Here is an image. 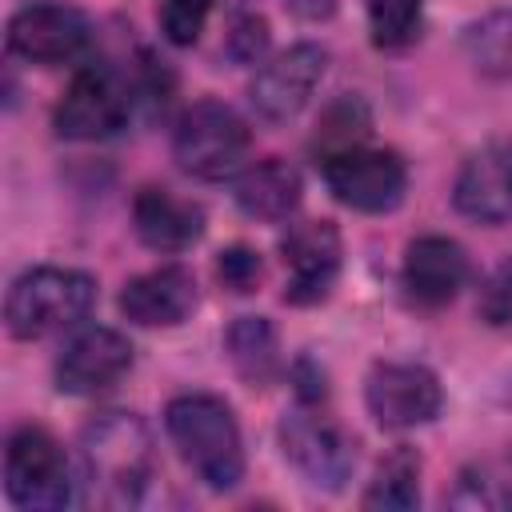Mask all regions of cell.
Here are the masks:
<instances>
[{"mask_svg":"<svg viewBox=\"0 0 512 512\" xmlns=\"http://www.w3.org/2000/svg\"><path fill=\"white\" fill-rule=\"evenodd\" d=\"M84 488L92 504L132 508L156 476V444L136 412H104L80 432Z\"/></svg>","mask_w":512,"mask_h":512,"instance_id":"1","label":"cell"},{"mask_svg":"<svg viewBox=\"0 0 512 512\" xmlns=\"http://www.w3.org/2000/svg\"><path fill=\"white\" fill-rule=\"evenodd\" d=\"M168 440L176 444L180 460L216 492H228L244 476V440L232 408L212 392H184L172 396L164 408Z\"/></svg>","mask_w":512,"mask_h":512,"instance_id":"2","label":"cell"},{"mask_svg":"<svg viewBox=\"0 0 512 512\" xmlns=\"http://www.w3.org/2000/svg\"><path fill=\"white\" fill-rule=\"evenodd\" d=\"M96 300V280L76 268H28L12 280L4 300V324L16 340H40L72 328L88 316Z\"/></svg>","mask_w":512,"mask_h":512,"instance_id":"3","label":"cell"},{"mask_svg":"<svg viewBox=\"0 0 512 512\" xmlns=\"http://www.w3.org/2000/svg\"><path fill=\"white\" fill-rule=\"evenodd\" d=\"M4 492L24 512H56L76 500V476L60 448V440L40 428L24 424L8 436L4 448Z\"/></svg>","mask_w":512,"mask_h":512,"instance_id":"4","label":"cell"},{"mask_svg":"<svg viewBox=\"0 0 512 512\" xmlns=\"http://www.w3.org/2000/svg\"><path fill=\"white\" fill-rule=\"evenodd\" d=\"M252 132L244 116L220 100H196L180 112L172 132V156L176 164L196 180H224L236 176L248 160Z\"/></svg>","mask_w":512,"mask_h":512,"instance_id":"5","label":"cell"},{"mask_svg":"<svg viewBox=\"0 0 512 512\" xmlns=\"http://www.w3.org/2000/svg\"><path fill=\"white\" fill-rule=\"evenodd\" d=\"M280 444L292 468L324 492H340L356 468V440L324 412V400H300L280 424Z\"/></svg>","mask_w":512,"mask_h":512,"instance_id":"6","label":"cell"},{"mask_svg":"<svg viewBox=\"0 0 512 512\" xmlns=\"http://www.w3.org/2000/svg\"><path fill=\"white\" fill-rule=\"evenodd\" d=\"M128 116H132L128 80L112 64L92 60L68 80L52 112V124H56V136L64 140H108L128 124Z\"/></svg>","mask_w":512,"mask_h":512,"instance_id":"7","label":"cell"},{"mask_svg":"<svg viewBox=\"0 0 512 512\" xmlns=\"http://www.w3.org/2000/svg\"><path fill=\"white\" fill-rule=\"evenodd\" d=\"M92 48V20L64 0H32L8 20V52L36 64H76Z\"/></svg>","mask_w":512,"mask_h":512,"instance_id":"8","label":"cell"},{"mask_svg":"<svg viewBox=\"0 0 512 512\" xmlns=\"http://www.w3.org/2000/svg\"><path fill=\"white\" fill-rule=\"evenodd\" d=\"M328 192L352 212H392L408 192V164L392 148H348L320 164Z\"/></svg>","mask_w":512,"mask_h":512,"instance_id":"9","label":"cell"},{"mask_svg":"<svg viewBox=\"0 0 512 512\" xmlns=\"http://www.w3.org/2000/svg\"><path fill=\"white\" fill-rule=\"evenodd\" d=\"M364 404L380 428L404 432V428H420V424L436 420V412L444 404V388H440L436 372L424 364L380 360V364H372V372L364 380Z\"/></svg>","mask_w":512,"mask_h":512,"instance_id":"10","label":"cell"},{"mask_svg":"<svg viewBox=\"0 0 512 512\" xmlns=\"http://www.w3.org/2000/svg\"><path fill=\"white\" fill-rule=\"evenodd\" d=\"M328 68V52L320 44H292L280 56H272L248 88V100L256 108V116H264L268 124H284L292 116L304 112V104L312 100L316 84L324 80Z\"/></svg>","mask_w":512,"mask_h":512,"instance_id":"11","label":"cell"},{"mask_svg":"<svg viewBox=\"0 0 512 512\" xmlns=\"http://www.w3.org/2000/svg\"><path fill=\"white\" fill-rule=\"evenodd\" d=\"M280 256L288 268V284H284V300L288 304H320L336 276H340V232L332 220H300L284 232L280 240Z\"/></svg>","mask_w":512,"mask_h":512,"instance_id":"12","label":"cell"},{"mask_svg":"<svg viewBox=\"0 0 512 512\" xmlns=\"http://www.w3.org/2000/svg\"><path fill=\"white\" fill-rule=\"evenodd\" d=\"M132 368V344L116 328H80L56 356V388L68 396H96L116 388Z\"/></svg>","mask_w":512,"mask_h":512,"instance_id":"13","label":"cell"},{"mask_svg":"<svg viewBox=\"0 0 512 512\" xmlns=\"http://www.w3.org/2000/svg\"><path fill=\"white\" fill-rule=\"evenodd\" d=\"M400 280L424 308H444L468 284V252L448 236H416L404 252Z\"/></svg>","mask_w":512,"mask_h":512,"instance_id":"14","label":"cell"},{"mask_svg":"<svg viewBox=\"0 0 512 512\" xmlns=\"http://www.w3.org/2000/svg\"><path fill=\"white\" fill-rule=\"evenodd\" d=\"M196 308V276L180 264H160L140 272L120 292V312L140 328H172L184 324Z\"/></svg>","mask_w":512,"mask_h":512,"instance_id":"15","label":"cell"},{"mask_svg":"<svg viewBox=\"0 0 512 512\" xmlns=\"http://www.w3.org/2000/svg\"><path fill=\"white\" fill-rule=\"evenodd\" d=\"M452 200L468 220L508 224L512 220V148L492 144L472 160H464Z\"/></svg>","mask_w":512,"mask_h":512,"instance_id":"16","label":"cell"},{"mask_svg":"<svg viewBox=\"0 0 512 512\" xmlns=\"http://www.w3.org/2000/svg\"><path fill=\"white\" fill-rule=\"evenodd\" d=\"M132 224L152 252H184L204 232V208L168 188H140L132 200Z\"/></svg>","mask_w":512,"mask_h":512,"instance_id":"17","label":"cell"},{"mask_svg":"<svg viewBox=\"0 0 512 512\" xmlns=\"http://www.w3.org/2000/svg\"><path fill=\"white\" fill-rule=\"evenodd\" d=\"M232 196H236L240 212L252 220H268V224L288 220L300 208V172L276 156L248 164V168H240Z\"/></svg>","mask_w":512,"mask_h":512,"instance_id":"18","label":"cell"},{"mask_svg":"<svg viewBox=\"0 0 512 512\" xmlns=\"http://www.w3.org/2000/svg\"><path fill=\"white\" fill-rule=\"evenodd\" d=\"M224 348L232 368L240 372V380H248L252 388H264L276 368H280V344H276V328L264 316H240L228 324L224 332Z\"/></svg>","mask_w":512,"mask_h":512,"instance_id":"19","label":"cell"},{"mask_svg":"<svg viewBox=\"0 0 512 512\" xmlns=\"http://www.w3.org/2000/svg\"><path fill=\"white\" fill-rule=\"evenodd\" d=\"M368 132H372V112H368V104H364L360 96H340V100H332V104L320 112L308 148H312L316 164H324V160H332V156H340V152H348V148H360V144L368 140Z\"/></svg>","mask_w":512,"mask_h":512,"instance_id":"20","label":"cell"},{"mask_svg":"<svg viewBox=\"0 0 512 512\" xmlns=\"http://www.w3.org/2000/svg\"><path fill=\"white\" fill-rule=\"evenodd\" d=\"M420 504V456L412 448H392L364 492V508L372 512H408Z\"/></svg>","mask_w":512,"mask_h":512,"instance_id":"21","label":"cell"},{"mask_svg":"<svg viewBox=\"0 0 512 512\" xmlns=\"http://www.w3.org/2000/svg\"><path fill=\"white\" fill-rule=\"evenodd\" d=\"M364 12L376 48H408L424 24L420 0H364Z\"/></svg>","mask_w":512,"mask_h":512,"instance_id":"22","label":"cell"},{"mask_svg":"<svg viewBox=\"0 0 512 512\" xmlns=\"http://www.w3.org/2000/svg\"><path fill=\"white\" fill-rule=\"evenodd\" d=\"M452 508H480V512H504L512 508V488L504 480H496L488 468H468L460 472L452 496H448Z\"/></svg>","mask_w":512,"mask_h":512,"instance_id":"23","label":"cell"},{"mask_svg":"<svg viewBox=\"0 0 512 512\" xmlns=\"http://www.w3.org/2000/svg\"><path fill=\"white\" fill-rule=\"evenodd\" d=\"M212 8H216V0H160L156 16H160L164 40L176 44V48L196 44L204 24H208V16H212Z\"/></svg>","mask_w":512,"mask_h":512,"instance_id":"24","label":"cell"},{"mask_svg":"<svg viewBox=\"0 0 512 512\" xmlns=\"http://www.w3.org/2000/svg\"><path fill=\"white\" fill-rule=\"evenodd\" d=\"M472 48H476L480 68L508 72V68H512V16L496 12V16H488L484 24H476V28H472Z\"/></svg>","mask_w":512,"mask_h":512,"instance_id":"25","label":"cell"},{"mask_svg":"<svg viewBox=\"0 0 512 512\" xmlns=\"http://www.w3.org/2000/svg\"><path fill=\"white\" fill-rule=\"evenodd\" d=\"M260 276H264V260H260V252H252V248H244V244H232V248H224V252L216 256V280H220L228 292H236V296L256 292Z\"/></svg>","mask_w":512,"mask_h":512,"instance_id":"26","label":"cell"},{"mask_svg":"<svg viewBox=\"0 0 512 512\" xmlns=\"http://www.w3.org/2000/svg\"><path fill=\"white\" fill-rule=\"evenodd\" d=\"M480 316L488 324H512V256L484 280L480 288Z\"/></svg>","mask_w":512,"mask_h":512,"instance_id":"27","label":"cell"},{"mask_svg":"<svg viewBox=\"0 0 512 512\" xmlns=\"http://www.w3.org/2000/svg\"><path fill=\"white\" fill-rule=\"evenodd\" d=\"M264 48H268V24L260 16H240L228 32V52L240 64H252V60L264 56Z\"/></svg>","mask_w":512,"mask_h":512,"instance_id":"28","label":"cell"}]
</instances>
